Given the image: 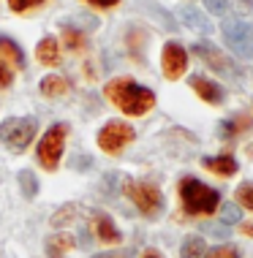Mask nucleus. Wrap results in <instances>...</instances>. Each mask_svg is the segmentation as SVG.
Here are the masks:
<instances>
[{
    "label": "nucleus",
    "instance_id": "nucleus-28",
    "mask_svg": "<svg viewBox=\"0 0 253 258\" xmlns=\"http://www.w3.org/2000/svg\"><path fill=\"white\" fill-rule=\"evenodd\" d=\"M11 82H14V74H11V68L6 66L3 60H0V87H11Z\"/></svg>",
    "mask_w": 253,
    "mask_h": 258
},
{
    "label": "nucleus",
    "instance_id": "nucleus-8",
    "mask_svg": "<svg viewBox=\"0 0 253 258\" xmlns=\"http://www.w3.org/2000/svg\"><path fill=\"white\" fill-rule=\"evenodd\" d=\"M161 66H164V76L166 79H180L188 68V52L182 49L177 41H169L161 54Z\"/></svg>",
    "mask_w": 253,
    "mask_h": 258
},
{
    "label": "nucleus",
    "instance_id": "nucleus-18",
    "mask_svg": "<svg viewBox=\"0 0 253 258\" xmlns=\"http://www.w3.org/2000/svg\"><path fill=\"white\" fill-rule=\"evenodd\" d=\"M180 258H205V239L201 236H188L180 247Z\"/></svg>",
    "mask_w": 253,
    "mask_h": 258
},
{
    "label": "nucleus",
    "instance_id": "nucleus-16",
    "mask_svg": "<svg viewBox=\"0 0 253 258\" xmlns=\"http://www.w3.org/2000/svg\"><path fill=\"white\" fill-rule=\"evenodd\" d=\"M0 54H3L11 66L25 68V52L19 49V44H17V41H11L9 36H0Z\"/></svg>",
    "mask_w": 253,
    "mask_h": 258
},
{
    "label": "nucleus",
    "instance_id": "nucleus-9",
    "mask_svg": "<svg viewBox=\"0 0 253 258\" xmlns=\"http://www.w3.org/2000/svg\"><path fill=\"white\" fill-rule=\"evenodd\" d=\"M193 52L199 54L201 60L207 62L213 71H218V74H231V62H229V57H223L221 52H218V46H213L210 41H199V44H193Z\"/></svg>",
    "mask_w": 253,
    "mask_h": 258
},
{
    "label": "nucleus",
    "instance_id": "nucleus-15",
    "mask_svg": "<svg viewBox=\"0 0 253 258\" xmlns=\"http://www.w3.org/2000/svg\"><path fill=\"white\" fill-rule=\"evenodd\" d=\"M71 247H74V236L71 234H55V236L46 239V255L49 258H63Z\"/></svg>",
    "mask_w": 253,
    "mask_h": 258
},
{
    "label": "nucleus",
    "instance_id": "nucleus-20",
    "mask_svg": "<svg viewBox=\"0 0 253 258\" xmlns=\"http://www.w3.org/2000/svg\"><path fill=\"white\" fill-rule=\"evenodd\" d=\"M76 209H79V207H76V204H63V207L58 209V212H55V215H52V220H49V223H52V226H55V228H60V226H66V223H71V220H74V215H76Z\"/></svg>",
    "mask_w": 253,
    "mask_h": 258
},
{
    "label": "nucleus",
    "instance_id": "nucleus-23",
    "mask_svg": "<svg viewBox=\"0 0 253 258\" xmlns=\"http://www.w3.org/2000/svg\"><path fill=\"white\" fill-rule=\"evenodd\" d=\"M237 199H240V207L253 209V182H242L237 187Z\"/></svg>",
    "mask_w": 253,
    "mask_h": 258
},
{
    "label": "nucleus",
    "instance_id": "nucleus-10",
    "mask_svg": "<svg viewBox=\"0 0 253 258\" xmlns=\"http://www.w3.org/2000/svg\"><path fill=\"white\" fill-rule=\"evenodd\" d=\"M191 87L196 90V95L207 103H223V98H226V90L218 85V82H210L207 76H199V74L191 76Z\"/></svg>",
    "mask_w": 253,
    "mask_h": 258
},
{
    "label": "nucleus",
    "instance_id": "nucleus-12",
    "mask_svg": "<svg viewBox=\"0 0 253 258\" xmlns=\"http://www.w3.org/2000/svg\"><path fill=\"white\" fill-rule=\"evenodd\" d=\"M177 14H180V19H182V25H188L191 30L201 33V36H207V33L213 30L210 19H207V17H205V14H201L199 9H193V6H180Z\"/></svg>",
    "mask_w": 253,
    "mask_h": 258
},
{
    "label": "nucleus",
    "instance_id": "nucleus-1",
    "mask_svg": "<svg viewBox=\"0 0 253 258\" xmlns=\"http://www.w3.org/2000/svg\"><path fill=\"white\" fill-rule=\"evenodd\" d=\"M104 93H107V98L115 103L123 114H131V117H142L156 106V93L142 87V85H136L133 79H125V76L112 79L109 85L104 87Z\"/></svg>",
    "mask_w": 253,
    "mask_h": 258
},
{
    "label": "nucleus",
    "instance_id": "nucleus-31",
    "mask_svg": "<svg viewBox=\"0 0 253 258\" xmlns=\"http://www.w3.org/2000/svg\"><path fill=\"white\" fill-rule=\"evenodd\" d=\"M221 136H223V139L234 136V125H231V122H221Z\"/></svg>",
    "mask_w": 253,
    "mask_h": 258
},
{
    "label": "nucleus",
    "instance_id": "nucleus-32",
    "mask_svg": "<svg viewBox=\"0 0 253 258\" xmlns=\"http://www.w3.org/2000/svg\"><path fill=\"white\" fill-rule=\"evenodd\" d=\"M207 231H213V234H218V236H226V228H221V226H205Z\"/></svg>",
    "mask_w": 253,
    "mask_h": 258
},
{
    "label": "nucleus",
    "instance_id": "nucleus-13",
    "mask_svg": "<svg viewBox=\"0 0 253 258\" xmlns=\"http://www.w3.org/2000/svg\"><path fill=\"white\" fill-rule=\"evenodd\" d=\"M36 57H38V62H44V66H58V62H60V46H58V41H55L52 36L41 38L38 46H36Z\"/></svg>",
    "mask_w": 253,
    "mask_h": 258
},
{
    "label": "nucleus",
    "instance_id": "nucleus-24",
    "mask_svg": "<svg viewBox=\"0 0 253 258\" xmlns=\"http://www.w3.org/2000/svg\"><path fill=\"white\" fill-rule=\"evenodd\" d=\"M41 3H46V0H9V9L17 11V14H22V11L36 9V6H41Z\"/></svg>",
    "mask_w": 253,
    "mask_h": 258
},
{
    "label": "nucleus",
    "instance_id": "nucleus-7",
    "mask_svg": "<svg viewBox=\"0 0 253 258\" xmlns=\"http://www.w3.org/2000/svg\"><path fill=\"white\" fill-rule=\"evenodd\" d=\"M131 142H133V128L120 122V120H112L98 131V147L104 152H109V155H117V152L123 147H128Z\"/></svg>",
    "mask_w": 253,
    "mask_h": 258
},
{
    "label": "nucleus",
    "instance_id": "nucleus-11",
    "mask_svg": "<svg viewBox=\"0 0 253 258\" xmlns=\"http://www.w3.org/2000/svg\"><path fill=\"white\" fill-rule=\"evenodd\" d=\"M93 231H95L98 239L107 242V245H117V242L123 239V234H120V228L115 226V220H112L109 215H104V212L93 215Z\"/></svg>",
    "mask_w": 253,
    "mask_h": 258
},
{
    "label": "nucleus",
    "instance_id": "nucleus-29",
    "mask_svg": "<svg viewBox=\"0 0 253 258\" xmlns=\"http://www.w3.org/2000/svg\"><path fill=\"white\" fill-rule=\"evenodd\" d=\"M133 250H115V253H101V255H93V258H131Z\"/></svg>",
    "mask_w": 253,
    "mask_h": 258
},
{
    "label": "nucleus",
    "instance_id": "nucleus-33",
    "mask_svg": "<svg viewBox=\"0 0 253 258\" xmlns=\"http://www.w3.org/2000/svg\"><path fill=\"white\" fill-rule=\"evenodd\" d=\"M142 258H164V255H161L158 250H147V253H144Z\"/></svg>",
    "mask_w": 253,
    "mask_h": 258
},
{
    "label": "nucleus",
    "instance_id": "nucleus-34",
    "mask_svg": "<svg viewBox=\"0 0 253 258\" xmlns=\"http://www.w3.org/2000/svg\"><path fill=\"white\" fill-rule=\"evenodd\" d=\"M242 234L245 236H253V226H242Z\"/></svg>",
    "mask_w": 253,
    "mask_h": 258
},
{
    "label": "nucleus",
    "instance_id": "nucleus-25",
    "mask_svg": "<svg viewBox=\"0 0 253 258\" xmlns=\"http://www.w3.org/2000/svg\"><path fill=\"white\" fill-rule=\"evenodd\" d=\"M205 258H240L234 247H213L210 253H205Z\"/></svg>",
    "mask_w": 253,
    "mask_h": 258
},
{
    "label": "nucleus",
    "instance_id": "nucleus-17",
    "mask_svg": "<svg viewBox=\"0 0 253 258\" xmlns=\"http://www.w3.org/2000/svg\"><path fill=\"white\" fill-rule=\"evenodd\" d=\"M68 93V82L63 76H44L41 79V95L46 98H60V95Z\"/></svg>",
    "mask_w": 253,
    "mask_h": 258
},
{
    "label": "nucleus",
    "instance_id": "nucleus-3",
    "mask_svg": "<svg viewBox=\"0 0 253 258\" xmlns=\"http://www.w3.org/2000/svg\"><path fill=\"white\" fill-rule=\"evenodd\" d=\"M38 134L36 117H9L0 122V142L11 152H25Z\"/></svg>",
    "mask_w": 253,
    "mask_h": 258
},
{
    "label": "nucleus",
    "instance_id": "nucleus-14",
    "mask_svg": "<svg viewBox=\"0 0 253 258\" xmlns=\"http://www.w3.org/2000/svg\"><path fill=\"white\" fill-rule=\"evenodd\" d=\"M201 166L215 174H221V177H231V174L237 171V160L231 155H218V158H201Z\"/></svg>",
    "mask_w": 253,
    "mask_h": 258
},
{
    "label": "nucleus",
    "instance_id": "nucleus-30",
    "mask_svg": "<svg viewBox=\"0 0 253 258\" xmlns=\"http://www.w3.org/2000/svg\"><path fill=\"white\" fill-rule=\"evenodd\" d=\"M90 6H95V9H112V6H117L120 0H87Z\"/></svg>",
    "mask_w": 253,
    "mask_h": 258
},
{
    "label": "nucleus",
    "instance_id": "nucleus-27",
    "mask_svg": "<svg viewBox=\"0 0 253 258\" xmlns=\"http://www.w3.org/2000/svg\"><path fill=\"white\" fill-rule=\"evenodd\" d=\"M205 6H207V11L210 14H226V9H229V0H205Z\"/></svg>",
    "mask_w": 253,
    "mask_h": 258
},
{
    "label": "nucleus",
    "instance_id": "nucleus-21",
    "mask_svg": "<svg viewBox=\"0 0 253 258\" xmlns=\"http://www.w3.org/2000/svg\"><path fill=\"white\" fill-rule=\"evenodd\" d=\"M63 41H66V46L68 49H74V52H79V49H84V36L79 30H74V27H63Z\"/></svg>",
    "mask_w": 253,
    "mask_h": 258
},
{
    "label": "nucleus",
    "instance_id": "nucleus-4",
    "mask_svg": "<svg viewBox=\"0 0 253 258\" xmlns=\"http://www.w3.org/2000/svg\"><path fill=\"white\" fill-rule=\"evenodd\" d=\"M66 136H68V125L66 122H55L52 128L41 136V142L36 147V160H38L41 169L58 171L63 150H66Z\"/></svg>",
    "mask_w": 253,
    "mask_h": 258
},
{
    "label": "nucleus",
    "instance_id": "nucleus-26",
    "mask_svg": "<svg viewBox=\"0 0 253 258\" xmlns=\"http://www.w3.org/2000/svg\"><path fill=\"white\" fill-rule=\"evenodd\" d=\"M231 11L248 17V14H253V0H231Z\"/></svg>",
    "mask_w": 253,
    "mask_h": 258
},
{
    "label": "nucleus",
    "instance_id": "nucleus-5",
    "mask_svg": "<svg viewBox=\"0 0 253 258\" xmlns=\"http://www.w3.org/2000/svg\"><path fill=\"white\" fill-rule=\"evenodd\" d=\"M123 190L144 218H156V215H161V209H164V196H161V190L156 185H150V182H125Z\"/></svg>",
    "mask_w": 253,
    "mask_h": 258
},
{
    "label": "nucleus",
    "instance_id": "nucleus-6",
    "mask_svg": "<svg viewBox=\"0 0 253 258\" xmlns=\"http://www.w3.org/2000/svg\"><path fill=\"white\" fill-rule=\"evenodd\" d=\"M223 41L231 46V52L240 57H253V27L242 19H223L221 22Z\"/></svg>",
    "mask_w": 253,
    "mask_h": 258
},
{
    "label": "nucleus",
    "instance_id": "nucleus-19",
    "mask_svg": "<svg viewBox=\"0 0 253 258\" xmlns=\"http://www.w3.org/2000/svg\"><path fill=\"white\" fill-rule=\"evenodd\" d=\"M17 179H19V190L25 193V199H36L38 196V179H36V174L33 171H19L17 174Z\"/></svg>",
    "mask_w": 253,
    "mask_h": 258
},
{
    "label": "nucleus",
    "instance_id": "nucleus-2",
    "mask_svg": "<svg viewBox=\"0 0 253 258\" xmlns=\"http://www.w3.org/2000/svg\"><path fill=\"white\" fill-rule=\"evenodd\" d=\"M180 199H182V209L188 215H213L218 204H221V193L215 187L201 185L193 177H185L180 182Z\"/></svg>",
    "mask_w": 253,
    "mask_h": 258
},
{
    "label": "nucleus",
    "instance_id": "nucleus-22",
    "mask_svg": "<svg viewBox=\"0 0 253 258\" xmlns=\"http://www.w3.org/2000/svg\"><path fill=\"white\" fill-rule=\"evenodd\" d=\"M221 215H223V223L226 226H231V223H240L242 220V209H240V204H223L221 207Z\"/></svg>",
    "mask_w": 253,
    "mask_h": 258
}]
</instances>
